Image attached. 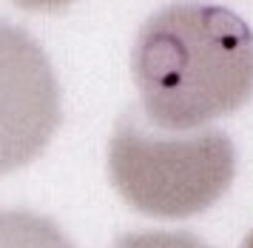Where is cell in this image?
Wrapping results in <instances>:
<instances>
[{"label":"cell","mask_w":253,"mask_h":248,"mask_svg":"<svg viewBox=\"0 0 253 248\" xmlns=\"http://www.w3.org/2000/svg\"><path fill=\"white\" fill-rule=\"evenodd\" d=\"M20 9H32V11H57L63 6H69L71 0H14Z\"/></svg>","instance_id":"8992f818"},{"label":"cell","mask_w":253,"mask_h":248,"mask_svg":"<svg viewBox=\"0 0 253 248\" xmlns=\"http://www.w3.org/2000/svg\"><path fill=\"white\" fill-rule=\"evenodd\" d=\"M0 248H74L71 240L51 223L48 217L35 211L12 208L0 211Z\"/></svg>","instance_id":"277c9868"},{"label":"cell","mask_w":253,"mask_h":248,"mask_svg":"<svg viewBox=\"0 0 253 248\" xmlns=\"http://www.w3.org/2000/svg\"><path fill=\"white\" fill-rule=\"evenodd\" d=\"M111 248H211L188 231H137L120 237Z\"/></svg>","instance_id":"5b68a950"},{"label":"cell","mask_w":253,"mask_h":248,"mask_svg":"<svg viewBox=\"0 0 253 248\" xmlns=\"http://www.w3.org/2000/svg\"><path fill=\"white\" fill-rule=\"evenodd\" d=\"M242 248H253V231L245 237V243H242Z\"/></svg>","instance_id":"52a82bcc"},{"label":"cell","mask_w":253,"mask_h":248,"mask_svg":"<svg viewBox=\"0 0 253 248\" xmlns=\"http://www.w3.org/2000/svg\"><path fill=\"white\" fill-rule=\"evenodd\" d=\"M108 174L131 208L182 220L202 214L228 191L236 174V148L216 128L191 137H160L142 131L126 114L108 143Z\"/></svg>","instance_id":"7a4b0ae2"},{"label":"cell","mask_w":253,"mask_h":248,"mask_svg":"<svg viewBox=\"0 0 253 248\" xmlns=\"http://www.w3.org/2000/svg\"><path fill=\"white\" fill-rule=\"evenodd\" d=\"M60 86L35 37L0 20V174L43 154L60 125Z\"/></svg>","instance_id":"3957f363"},{"label":"cell","mask_w":253,"mask_h":248,"mask_svg":"<svg viewBox=\"0 0 253 248\" xmlns=\"http://www.w3.org/2000/svg\"><path fill=\"white\" fill-rule=\"evenodd\" d=\"M131 74L157 128L205 125L253 97V32L222 6L171 3L142 23Z\"/></svg>","instance_id":"6da1fadb"}]
</instances>
